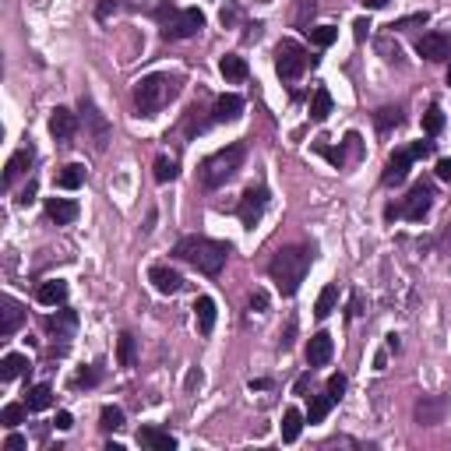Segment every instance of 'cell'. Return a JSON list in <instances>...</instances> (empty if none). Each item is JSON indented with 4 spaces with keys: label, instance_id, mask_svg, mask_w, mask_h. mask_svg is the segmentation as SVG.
<instances>
[{
    "label": "cell",
    "instance_id": "cell-54",
    "mask_svg": "<svg viewBox=\"0 0 451 451\" xmlns=\"http://www.w3.org/2000/svg\"><path fill=\"white\" fill-rule=\"evenodd\" d=\"M388 0H363V8H370V11H377V8H384Z\"/></svg>",
    "mask_w": 451,
    "mask_h": 451
},
{
    "label": "cell",
    "instance_id": "cell-38",
    "mask_svg": "<svg viewBox=\"0 0 451 451\" xmlns=\"http://www.w3.org/2000/svg\"><path fill=\"white\" fill-rule=\"evenodd\" d=\"M440 127H444V113H440L437 106H433V110H426V113H423V131L433 138V134H440Z\"/></svg>",
    "mask_w": 451,
    "mask_h": 451
},
{
    "label": "cell",
    "instance_id": "cell-17",
    "mask_svg": "<svg viewBox=\"0 0 451 451\" xmlns=\"http://www.w3.org/2000/svg\"><path fill=\"white\" fill-rule=\"evenodd\" d=\"M138 444H145L152 451H173L176 447V437L166 433V430H159V426H141L138 430Z\"/></svg>",
    "mask_w": 451,
    "mask_h": 451
},
{
    "label": "cell",
    "instance_id": "cell-32",
    "mask_svg": "<svg viewBox=\"0 0 451 451\" xmlns=\"http://www.w3.org/2000/svg\"><path fill=\"white\" fill-rule=\"evenodd\" d=\"M25 412H29V405H18V402H11V405H4V412H0V423H4L8 430H15V426L25 419Z\"/></svg>",
    "mask_w": 451,
    "mask_h": 451
},
{
    "label": "cell",
    "instance_id": "cell-35",
    "mask_svg": "<svg viewBox=\"0 0 451 451\" xmlns=\"http://www.w3.org/2000/svg\"><path fill=\"white\" fill-rule=\"evenodd\" d=\"M117 363L120 367H134V339L131 335H120V342H117Z\"/></svg>",
    "mask_w": 451,
    "mask_h": 451
},
{
    "label": "cell",
    "instance_id": "cell-42",
    "mask_svg": "<svg viewBox=\"0 0 451 451\" xmlns=\"http://www.w3.org/2000/svg\"><path fill=\"white\" fill-rule=\"evenodd\" d=\"M430 152H433V145H430V141H416V145H409V155H412V159H426Z\"/></svg>",
    "mask_w": 451,
    "mask_h": 451
},
{
    "label": "cell",
    "instance_id": "cell-33",
    "mask_svg": "<svg viewBox=\"0 0 451 451\" xmlns=\"http://www.w3.org/2000/svg\"><path fill=\"white\" fill-rule=\"evenodd\" d=\"M307 36H311V43H314V46H332V43L339 39V29H332V25H318V29H307Z\"/></svg>",
    "mask_w": 451,
    "mask_h": 451
},
{
    "label": "cell",
    "instance_id": "cell-7",
    "mask_svg": "<svg viewBox=\"0 0 451 451\" xmlns=\"http://www.w3.org/2000/svg\"><path fill=\"white\" fill-rule=\"evenodd\" d=\"M265 204H268V190L265 187H247L244 190V197H240V222L247 226V230H254L258 226V218L265 215Z\"/></svg>",
    "mask_w": 451,
    "mask_h": 451
},
{
    "label": "cell",
    "instance_id": "cell-37",
    "mask_svg": "<svg viewBox=\"0 0 451 451\" xmlns=\"http://www.w3.org/2000/svg\"><path fill=\"white\" fill-rule=\"evenodd\" d=\"M74 321H78V318H74L71 311H64V314H57V318H46V328H50V332H57V335H64V332H71V328H74Z\"/></svg>",
    "mask_w": 451,
    "mask_h": 451
},
{
    "label": "cell",
    "instance_id": "cell-13",
    "mask_svg": "<svg viewBox=\"0 0 451 451\" xmlns=\"http://www.w3.org/2000/svg\"><path fill=\"white\" fill-rule=\"evenodd\" d=\"M332 353H335V342H332L328 332L311 335V342H307V363H311V370H314V367H325V363L332 360Z\"/></svg>",
    "mask_w": 451,
    "mask_h": 451
},
{
    "label": "cell",
    "instance_id": "cell-22",
    "mask_svg": "<svg viewBox=\"0 0 451 451\" xmlns=\"http://www.w3.org/2000/svg\"><path fill=\"white\" fill-rule=\"evenodd\" d=\"M25 370H29V356H22V353H8L4 360H0V381H15Z\"/></svg>",
    "mask_w": 451,
    "mask_h": 451
},
{
    "label": "cell",
    "instance_id": "cell-46",
    "mask_svg": "<svg viewBox=\"0 0 451 451\" xmlns=\"http://www.w3.org/2000/svg\"><path fill=\"white\" fill-rule=\"evenodd\" d=\"M437 247H440V254H451V226L440 233V240H437Z\"/></svg>",
    "mask_w": 451,
    "mask_h": 451
},
{
    "label": "cell",
    "instance_id": "cell-21",
    "mask_svg": "<svg viewBox=\"0 0 451 451\" xmlns=\"http://www.w3.org/2000/svg\"><path fill=\"white\" fill-rule=\"evenodd\" d=\"M194 314H197V332L201 335H211V328H215V300L211 296H197Z\"/></svg>",
    "mask_w": 451,
    "mask_h": 451
},
{
    "label": "cell",
    "instance_id": "cell-15",
    "mask_svg": "<svg viewBox=\"0 0 451 451\" xmlns=\"http://www.w3.org/2000/svg\"><path fill=\"white\" fill-rule=\"evenodd\" d=\"M74 127H78V117H74L67 106H57V110L50 113V134H53L57 141H67V138L74 134Z\"/></svg>",
    "mask_w": 451,
    "mask_h": 451
},
{
    "label": "cell",
    "instance_id": "cell-55",
    "mask_svg": "<svg viewBox=\"0 0 451 451\" xmlns=\"http://www.w3.org/2000/svg\"><path fill=\"white\" fill-rule=\"evenodd\" d=\"M194 384H201V374H197V370L187 374V388H194Z\"/></svg>",
    "mask_w": 451,
    "mask_h": 451
},
{
    "label": "cell",
    "instance_id": "cell-36",
    "mask_svg": "<svg viewBox=\"0 0 451 451\" xmlns=\"http://www.w3.org/2000/svg\"><path fill=\"white\" fill-rule=\"evenodd\" d=\"M99 419H103V430H120V426H124V409H117V405H103Z\"/></svg>",
    "mask_w": 451,
    "mask_h": 451
},
{
    "label": "cell",
    "instance_id": "cell-14",
    "mask_svg": "<svg viewBox=\"0 0 451 451\" xmlns=\"http://www.w3.org/2000/svg\"><path fill=\"white\" fill-rule=\"evenodd\" d=\"M81 113H85V120H89V127H92L96 148L103 152V148H106V141H110V124H106V120H103V113L92 106V99H81Z\"/></svg>",
    "mask_w": 451,
    "mask_h": 451
},
{
    "label": "cell",
    "instance_id": "cell-3",
    "mask_svg": "<svg viewBox=\"0 0 451 451\" xmlns=\"http://www.w3.org/2000/svg\"><path fill=\"white\" fill-rule=\"evenodd\" d=\"M173 96H176V81L166 74H148L134 85V103H138L141 117H155L166 106V99H173Z\"/></svg>",
    "mask_w": 451,
    "mask_h": 451
},
{
    "label": "cell",
    "instance_id": "cell-43",
    "mask_svg": "<svg viewBox=\"0 0 451 451\" xmlns=\"http://www.w3.org/2000/svg\"><path fill=\"white\" fill-rule=\"evenodd\" d=\"M423 22H426V11L412 15V18H402V22H391V29H409V25H423Z\"/></svg>",
    "mask_w": 451,
    "mask_h": 451
},
{
    "label": "cell",
    "instance_id": "cell-8",
    "mask_svg": "<svg viewBox=\"0 0 451 451\" xmlns=\"http://www.w3.org/2000/svg\"><path fill=\"white\" fill-rule=\"evenodd\" d=\"M430 197H433V190H430V183H416L412 190H409V197H405V208H402V215L405 218H412V222H419L426 211H430Z\"/></svg>",
    "mask_w": 451,
    "mask_h": 451
},
{
    "label": "cell",
    "instance_id": "cell-16",
    "mask_svg": "<svg viewBox=\"0 0 451 451\" xmlns=\"http://www.w3.org/2000/svg\"><path fill=\"white\" fill-rule=\"evenodd\" d=\"M0 314H4V318H0V335L11 339L18 332V325L25 321V311H22V303L15 296H4V311H0Z\"/></svg>",
    "mask_w": 451,
    "mask_h": 451
},
{
    "label": "cell",
    "instance_id": "cell-51",
    "mask_svg": "<svg viewBox=\"0 0 451 451\" xmlns=\"http://www.w3.org/2000/svg\"><path fill=\"white\" fill-rule=\"evenodd\" d=\"M237 22V8L230 4V8H222V25H233Z\"/></svg>",
    "mask_w": 451,
    "mask_h": 451
},
{
    "label": "cell",
    "instance_id": "cell-20",
    "mask_svg": "<svg viewBox=\"0 0 451 451\" xmlns=\"http://www.w3.org/2000/svg\"><path fill=\"white\" fill-rule=\"evenodd\" d=\"M36 300H39L43 307H57V303H64V300H67V282H64V279H50V282H43V286L36 289Z\"/></svg>",
    "mask_w": 451,
    "mask_h": 451
},
{
    "label": "cell",
    "instance_id": "cell-45",
    "mask_svg": "<svg viewBox=\"0 0 451 451\" xmlns=\"http://www.w3.org/2000/svg\"><path fill=\"white\" fill-rule=\"evenodd\" d=\"M25 447V437L22 433H11L8 440H4V451H22Z\"/></svg>",
    "mask_w": 451,
    "mask_h": 451
},
{
    "label": "cell",
    "instance_id": "cell-48",
    "mask_svg": "<svg viewBox=\"0 0 451 451\" xmlns=\"http://www.w3.org/2000/svg\"><path fill=\"white\" fill-rule=\"evenodd\" d=\"M251 307H258V311H268V296H265V293L258 289V293L251 296Z\"/></svg>",
    "mask_w": 451,
    "mask_h": 451
},
{
    "label": "cell",
    "instance_id": "cell-26",
    "mask_svg": "<svg viewBox=\"0 0 451 451\" xmlns=\"http://www.w3.org/2000/svg\"><path fill=\"white\" fill-rule=\"evenodd\" d=\"M328 113H332V92L328 89H314V96H311V120H328Z\"/></svg>",
    "mask_w": 451,
    "mask_h": 451
},
{
    "label": "cell",
    "instance_id": "cell-28",
    "mask_svg": "<svg viewBox=\"0 0 451 451\" xmlns=\"http://www.w3.org/2000/svg\"><path fill=\"white\" fill-rule=\"evenodd\" d=\"M50 402H53V388H50V384H36V388L29 391V398H25L29 412H43V409H50Z\"/></svg>",
    "mask_w": 451,
    "mask_h": 451
},
{
    "label": "cell",
    "instance_id": "cell-41",
    "mask_svg": "<svg viewBox=\"0 0 451 451\" xmlns=\"http://www.w3.org/2000/svg\"><path fill=\"white\" fill-rule=\"evenodd\" d=\"M318 152H321V155H325V159H328L332 166H342V162H346L342 148H325V145H318Z\"/></svg>",
    "mask_w": 451,
    "mask_h": 451
},
{
    "label": "cell",
    "instance_id": "cell-4",
    "mask_svg": "<svg viewBox=\"0 0 451 451\" xmlns=\"http://www.w3.org/2000/svg\"><path fill=\"white\" fill-rule=\"evenodd\" d=\"M244 166V145H230V148H218L201 162V180L204 187H222L226 180H233L237 169Z\"/></svg>",
    "mask_w": 451,
    "mask_h": 451
},
{
    "label": "cell",
    "instance_id": "cell-50",
    "mask_svg": "<svg viewBox=\"0 0 451 451\" xmlns=\"http://www.w3.org/2000/svg\"><path fill=\"white\" fill-rule=\"evenodd\" d=\"M437 176H440V180H451V159H440V162H437Z\"/></svg>",
    "mask_w": 451,
    "mask_h": 451
},
{
    "label": "cell",
    "instance_id": "cell-12",
    "mask_svg": "<svg viewBox=\"0 0 451 451\" xmlns=\"http://www.w3.org/2000/svg\"><path fill=\"white\" fill-rule=\"evenodd\" d=\"M409 166H412V155H409V148L395 152V155L388 159L384 173H381V183H384V187H395V183H402V180L409 176Z\"/></svg>",
    "mask_w": 451,
    "mask_h": 451
},
{
    "label": "cell",
    "instance_id": "cell-52",
    "mask_svg": "<svg viewBox=\"0 0 451 451\" xmlns=\"http://www.w3.org/2000/svg\"><path fill=\"white\" fill-rule=\"evenodd\" d=\"M32 197H36V180H29V187L22 190V197H18V201H22V204H29Z\"/></svg>",
    "mask_w": 451,
    "mask_h": 451
},
{
    "label": "cell",
    "instance_id": "cell-40",
    "mask_svg": "<svg viewBox=\"0 0 451 451\" xmlns=\"http://www.w3.org/2000/svg\"><path fill=\"white\" fill-rule=\"evenodd\" d=\"M342 391H346V377H342V374H332V377H328V395L339 402V398H342Z\"/></svg>",
    "mask_w": 451,
    "mask_h": 451
},
{
    "label": "cell",
    "instance_id": "cell-53",
    "mask_svg": "<svg viewBox=\"0 0 451 451\" xmlns=\"http://www.w3.org/2000/svg\"><path fill=\"white\" fill-rule=\"evenodd\" d=\"M307 388H311V374H303V377H300V381H296V395H303V391H307Z\"/></svg>",
    "mask_w": 451,
    "mask_h": 451
},
{
    "label": "cell",
    "instance_id": "cell-44",
    "mask_svg": "<svg viewBox=\"0 0 451 451\" xmlns=\"http://www.w3.org/2000/svg\"><path fill=\"white\" fill-rule=\"evenodd\" d=\"M117 8H120V4H117V0H103V4H99V11H96V15H99V18L106 22L110 15H117Z\"/></svg>",
    "mask_w": 451,
    "mask_h": 451
},
{
    "label": "cell",
    "instance_id": "cell-49",
    "mask_svg": "<svg viewBox=\"0 0 451 451\" xmlns=\"http://www.w3.org/2000/svg\"><path fill=\"white\" fill-rule=\"evenodd\" d=\"M99 381V370H81L78 374V384H96Z\"/></svg>",
    "mask_w": 451,
    "mask_h": 451
},
{
    "label": "cell",
    "instance_id": "cell-58",
    "mask_svg": "<svg viewBox=\"0 0 451 451\" xmlns=\"http://www.w3.org/2000/svg\"><path fill=\"white\" fill-rule=\"evenodd\" d=\"M447 85H451V67H447Z\"/></svg>",
    "mask_w": 451,
    "mask_h": 451
},
{
    "label": "cell",
    "instance_id": "cell-31",
    "mask_svg": "<svg viewBox=\"0 0 451 451\" xmlns=\"http://www.w3.org/2000/svg\"><path fill=\"white\" fill-rule=\"evenodd\" d=\"M155 180H159V183L176 180V159H173V155H159V159H155Z\"/></svg>",
    "mask_w": 451,
    "mask_h": 451
},
{
    "label": "cell",
    "instance_id": "cell-24",
    "mask_svg": "<svg viewBox=\"0 0 451 451\" xmlns=\"http://www.w3.org/2000/svg\"><path fill=\"white\" fill-rule=\"evenodd\" d=\"M32 166V148H22V152H15L11 159H8V169H4V183H15L25 169Z\"/></svg>",
    "mask_w": 451,
    "mask_h": 451
},
{
    "label": "cell",
    "instance_id": "cell-6",
    "mask_svg": "<svg viewBox=\"0 0 451 451\" xmlns=\"http://www.w3.org/2000/svg\"><path fill=\"white\" fill-rule=\"evenodd\" d=\"M204 29V15L197 11V8H187V11H176V18L162 29V36L166 39H190V36H197Z\"/></svg>",
    "mask_w": 451,
    "mask_h": 451
},
{
    "label": "cell",
    "instance_id": "cell-25",
    "mask_svg": "<svg viewBox=\"0 0 451 451\" xmlns=\"http://www.w3.org/2000/svg\"><path fill=\"white\" fill-rule=\"evenodd\" d=\"M81 183H85V166H78V162H71V166H64L57 173V187L60 190H78Z\"/></svg>",
    "mask_w": 451,
    "mask_h": 451
},
{
    "label": "cell",
    "instance_id": "cell-1",
    "mask_svg": "<svg viewBox=\"0 0 451 451\" xmlns=\"http://www.w3.org/2000/svg\"><path fill=\"white\" fill-rule=\"evenodd\" d=\"M173 254L187 265H194L197 272L204 275H218L226 268V258H230V244H218V240H208V237H183Z\"/></svg>",
    "mask_w": 451,
    "mask_h": 451
},
{
    "label": "cell",
    "instance_id": "cell-56",
    "mask_svg": "<svg viewBox=\"0 0 451 451\" xmlns=\"http://www.w3.org/2000/svg\"><path fill=\"white\" fill-rule=\"evenodd\" d=\"M353 29H356V36H367V29H370V25H367V22H363V18H360V22H356V25H353Z\"/></svg>",
    "mask_w": 451,
    "mask_h": 451
},
{
    "label": "cell",
    "instance_id": "cell-2",
    "mask_svg": "<svg viewBox=\"0 0 451 451\" xmlns=\"http://www.w3.org/2000/svg\"><path fill=\"white\" fill-rule=\"evenodd\" d=\"M272 282L279 286L282 296H293L300 289V282L307 279L311 272V251L307 247H282L275 258H272Z\"/></svg>",
    "mask_w": 451,
    "mask_h": 451
},
{
    "label": "cell",
    "instance_id": "cell-9",
    "mask_svg": "<svg viewBox=\"0 0 451 451\" xmlns=\"http://www.w3.org/2000/svg\"><path fill=\"white\" fill-rule=\"evenodd\" d=\"M444 409H447V398L444 395H423L416 402V423L419 426H433L444 419Z\"/></svg>",
    "mask_w": 451,
    "mask_h": 451
},
{
    "label": "cell",
    "instance_id": "cell-18",
    "mask_svg": "<svg viewBox=\"0 0 451 451\" xmlns=\"http://www.w3.org/2000/svg\"><path fill=\"white\" fill-rule=\"evenodd\" d=\"M240 113H244V99L240 96H218L215 99V120L218 124H230V120H240Z\"/></svg>",
    "mask_w": 451,
    "mask_h": 451
},
{
    "label": "cell",
    "instance_id": "cell-23",
    "mask_svg": "<svg viewBox=\"0 0 451 451\" xmlns=\"http://www.w3.org/2000/svg\"><path fill=\"white\" fill-rule=\"evenodd\" d=\"M218 71H222L226 81H244V78H247V60H244V57H233V53H226V57L218 60Z\"/></svg>",
    "mask_w": 451,
    "mask_h": 451
},
{
    "label": "cell",
    "instance_id": "cell-29",
    "mask_svg": "<svg viewBox=\"0 0 451 451\" xmlns=\"http://www.w3.org/2000/svg\"><path fill=\"white\" fill-rule=\"evenodd\" d=\"M332 395H314L311 398V409H307V423H321L325 416H328V409H332Z\"/></svg>",
    "mask_w": 451,
    "mask_h": 451
},
{
    "label": "cell",
    "instance_id": "cell-39",
    "mask_svg": "<svg viewBox=\"0 0 451 451\" xmlns=\"http://www.w3.org/2000/svg\"><path fill=\"white\" fill-rule=\"evenodd\" d=\"M314 11H318V4H314V0H300V8H296V18H293V25H300V29H303V25H307V18H311Z\"/></svg>",
    "mask_w": 451,
    "mask_h": 451
},
{
    "label": "cell",
    "instance_id": "cell-30",
    "mask_svg": "<svg viewBox=\"0 0 451 451\" xmlns=\"http://www.w3.org/2000/svg\"><path fill=\"white\" fill-rule=\"evenodd\" d=\"M335 300H339V289H335V286H325L321 296H318V303H314V314H318V318H328V314L335 311Z\"/></svg>",
    "mask_w": 451,
    "mask_h": 451
},
{
    "label": "cell",
    "instance_id": "cell-27",
    "mask_svg": "<svg viewBox=\"0 0 451 451\" xmlns=\"http://www.w3.org/2000/svg\"><path fill=\"white\" fill-rule=\"evenodd\" d=\"M300 430H303V412L300 409H286L282 412V440L293 444L300 437Z\"/></svg>",
    "mask_w": 451,
    "mask_h": 451
},
{
    "label": "cell",
    "instance_id": "cell-11",
    "mask_svg": "<svg viewBox=\"0 0 451 451\" xmlns=\"http://www.w3.org/2000/svg\"><path fill=\"white\" fill-rule=\"evenodd\" d=\"M148 282H152L155 293H162V296H173V293H180V286H183V279H180L169 265H152V268H148Z\"/></svg>",
    "mask_w": 451,
    "mask_h": 451
},
{
    "label": "cell",
    "instance_id": "cell-10",
    "mask_svg": "<svg viewBox=\"0 0 451 451\" xmlns=\"http://www.w3.org/2000/svg\"><path fill=\"white\" fill-rule=\"evenodd\" d=\"M416 50H419V57H426V60H447V57H451V39H447L444 32H426V36L416 43Z\"/></svg>",
    "mask_w": 451,
    "mask_h": 451
},
{
    "label": "cell",
    "instance_id": "cell-47",
    "mask_svg": "<svg viewBox=\"0 0 451 451\" xmlns=\"http://www.w3.org/2000/svg\"><path fill=\"white\" fill-rule=\"evenodd\" d=\"M53 423H57V430H71V426H74L71 412H57V419H53Z\"/></svg>",
    "mask_w": 451,
    "mask_h": 451
},
{
    "label": "cell",
    "instance_id": "cell-19",
    "mask_svg": "<svg viewBox=\"0 0 451 451\" xmlns=\"http://www.w3.org/2000/svg\"><path fill=\"white\" fill-rule=\"evenodd\" d=\"M46 215H50L53 222L67 226V222H74V218H78V204H74V201H67V197H46Z\"/></svg>",
    "mask_w": 451,
    "mask_h": 451
},
{
    "label": "cell",
    "instance_id": "cell-57",
    "mask_svg": "<svg viewBox=\"0 0 451 451\" xmlns=\"http://www.w3.org/2000/svg\"><path fill=\"white\" fill-rule=\"evenodd\" d=\"M360 307H363V303H360V296H353V303H349V314H363Z\"/></svg>",
    "mask_w": 451,
    "mask_h": 451
},
{
    "label": "cell",
    "instance_id": "cell-5",
    "mask_svg": "<svg viewBox=\"0 0 451 451\" xmlns=\"http://www.w3.org/2000/svg\"><path fill=\"white\" fill-rule=\"evenodd\" d=\"M303 67H307V50L300 43H293V39H282L275 46V71H279V78L282 81H296L303 74Z\"/></svg>",
    "mask_w": 451,
    "mask_h": 451
},
{
    "label": "cell",
    "instance_id": "cell-34",
    "mask_svg": "<svg viewBox=\"0 0 451 451\" xmlns=\"http://www.w3.org/2000/svg\"><path fill=\"white\" fill-rule=\"evenodd\" d=\"M374 124H377V131H391V127H398V124H402V113H398V110H391V106H384V110H377Z\"/></svg>",
    "mask_w": 451,
    "mask_h": 451
}]
</instances>
